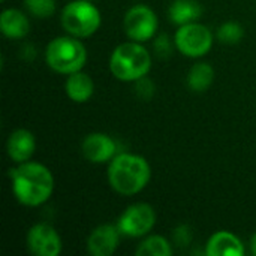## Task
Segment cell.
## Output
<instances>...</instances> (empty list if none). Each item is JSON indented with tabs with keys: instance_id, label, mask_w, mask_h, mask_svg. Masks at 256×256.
Instances as JSON below:
<instances>
[{
	"instance_id": "6da1fadb",
	"label": "cell",
	"mask_w": 256,
	"mask_h": 256,
	"mask_svg": "<svg viewBox=\"0 0 256 256\" xmlns=\"http://www.w3.org/2000/svg\"><path fill=\"white\" fill-rule=\"evenodd\" d=\"M12 190L20 204L38 207L46 202L54 190V177L51 171L38 162H22L10 170Z\"/></svg>"
},
{
	"instance_id": "7a4b0ae2",
	"label": "cell",
	"mask_w": 256,
	"mask_h": 256,
	"mask_svg": "<svg viewBox=\"0 0 256 256\" xmlns=\"http://www.w3.org/2000/svg\"><path fill=\"white\" fill-rule=\"evenodd\" d=\"M150 177V165L140 154L120 153L110 160L108 182L120 195L130 196L140 194L148 184Z\"/></svg>"
},
{
	"instance_id": "3957f363",
	"label": "cell",
	"mask_w": 256,
	"mask_h": 256,
	"mask_svg": "<svg viewBox=\"0 0 256 256\" xmlns=\"http://www.w3.org/2000/svg\"><path fill=\"white\" fill-rule=\"evenodd\" d=\"M152 68V56L141 42H124L114 48L110 57L111 74L124 82H135Z\"/></svg>"
},
{
	"instance_id": "277c9868",
	"label": "cell",
	"mask_w": 256,
	"mask_h": 256,
	"mask_svg": "<svg viewBox=\"0 0 256 256\" xmlns=\"http://www.w3.org/2000/svg\"><path fill=\"white\" fill-rule=\"evenodd\" d=\"M46 64L63 75H70L84 68L87 62V50L75 36L54 38L45 50Z\"/></svg>"
},
{
	"instance_id": "5b68a950",
	"label": "cell",
	"mask_w": 256,
	"mask_h": 256,
	"mask_svg": "<svg viewBox=\"0 0 256 256\" xmlns=\"http://www.w3.org/2000/svg\"><path fill=\"white\" fill-rule=\"evenodd\" d=\"M63 28L75 38H88L100 26V12L90 0H74L62 10Z\"/></svg>"
},
{
	"instance_id": "8992f818",
	"label": "cell",
	"mask_w": 256,
	"mask_h": 256,
	"mask_svg": "<svg viewBox=\"0 0 256 256\" xmlns=\"http://www.w3.org/2000/svg\"><path fill=\"white\" fill-rule=\"evenodd\" d=\"M176 48L186 57L198 58L206 56L213 46V33L208 27L200 22L180 26L174 36Z\"/></svg>"
},
{
	"instance_id": "52a82bcc",
	"label": "cell",
	"mask_w": 256,
	"mask_h": 256,
	"mask_svg": "<svg viewBox=\"0 0 256 256\" xmlns=\"http://www.w3.org/2000/svg\"><path fill=\"white\" fill-rule=\"evenodd\" d=\"M156 225L154 208L147 202H136L129 206L118 218L117 226L124 237L140 238L147 236Z\"/></svg>"
},
{
	"instance_id": "ba28073f",
	"label": "cell",
	"mask_w": 256,
	"mask_h": 256,
	"mask_svg": "<svg viewBox=\"0 0 256 256\" xmlns=\"http://www.w3.org/2000/svg\"><path fill=\"white\" fill-rule=\"evenodd\" d=\"M124 32L130 40L146 42L154 38L158 30V16L147 4H135L124 15Z\"/></svg>"
},
{
	"instance_id": "9c48e42d",
	"label": "cell",
	"mask_w": 256,
	"mask_h": 256,
	"mask_svg": "<svg viewBox=\"0 0 256 256\" xmlns=\"http://www.w3.org/2000/svg\"><path fill=\"white\" fill-rule=\"evenodd\" d=\"M27 248L36 256H57L62 252V238L48 224H36L27 232Z\"/></svg>"
},
{
	"instance_id": "30bf717a",
	"label": "cell",
	"mask_w": 256,
	"mask_h": 256,
	"mask_svg": "<svg viewBox=\"0 0 256 256\" xmlns=\"http://www.w3.org/2000/svg\"><path fill=\"white\" fill-rule=\"evenodd\" d=\"M81 150H82L84 158L88 162L105 164L116 156L117 146H116L114 140L111 136H108L106 134L93 132L84 138V141L81 144Z\"/></svg>"
},
{
	"instance_id": "8fae6325",
	"label": "cell",
	"mask_w": 256,
	"mask_h": 256,
	"mask_svg": "<svg viewBox=\"0 0 256 256\" xmlns=\"http://www.w3.org/2000/svg\"><path fill=\"white\" fill-rule=\"evenodd\" d=\"M120 230L117 225L104 224L92 231L87 240V250L92 256H111L120 240Z\"/></svg>"
},
{
	"instance_id": "7c38bea8",
	"label": "cell",
	"mask_w": 256,
	"mask_h": 256,
	"mask_svg": "<svg viewBox=\"0 0 256 256\" xmlns=\"http://www.w3.org/2000/svg\"><path fill=\"white\" fill-rule=\"evenodd\" d=\"M36 150V138L27 129H16L14 130L8 141H6V152L8 156L15 164H22L30 160Z\"/></svg>"
},
{
	"instance_id": "4fadbf2b",
	"label": "cell",
	"mask_w": 256,
	"mask_h": 256,
	"mask_svg": "<svg viewBox=\"0 0 256 256\" xmlns=\"http://www.w3.org/2000/svg\"><path fill=\"white\" fill-rule=\"evenodd\" d=\"M207 256H243L244 246L242 240L230 231L214 232L206 246Z\"/></svg>"
},
{
	"instance_id": "5bb4252c",
	"label": "cell",
	"mask_w": 256,
	"mask_h": 256,
	"mask_svg": "<svg viewBox=\"0 0 256 256\" xmlns=\"http://www.w3.org/2000/svg\"><path fill=\"white\" fill-rule=\"evenodd\" d=\"M66 94L70 100L76 104H84L87 102L93 93H94V82L90 75L78 70L74 72L68 76L66 84H64Z\"/></svg>"
},
{
	"instance_id": "9a60e30c",
	"label": "cell",
	"mask_w": 256,
	"mask_h": 256,
	"mask_svg": "<svg viewBox=\"0 0 256 256\" xmlns=\"http://www.w3.org/2000/svg\"><path fill=\"white\" fill-rule=\"evenodd\" d=\"M0 30L9 39H21L30 30L28 18L18 9H4L0 15Z\"/></svg>"
},
{
	"instance_id": "2e32d148",
	"label": "cell",
	"mask_w": 256,
	"mask_h": 256,
	"mask_svg": "<svg viewBox=\"0 0 256 256\" xmlns=\"http://www.w3.org/2000/svg\"><path fill=\"white\" fill-rule=\"evenodd\" d=\"M168 15L177 26L196 22L202 15V6L196 0H174L168 9Z\"/></svg>"
},
{
	"instance_id": "e0dca14e",
	"label": "cell",
	"mask_w": 256,
	"mask_h": 256,
	"mask_svg": "<svg viewBox=\"0 0 256 256\" xmlns=\"http://www.w3.org/2000/svg\"><path fill=\"white\" fill-rule=\"evenodd\" d=\"M214 81V69L210 63L198 62L195 63L188 74V86L195 93L207 92Z\"/></svg>"
},
{
	"instance_id": "ac0fdd59",
	"label": "cell",
	"mask_w": 256,
	"mask_h": 256,
	"mask_svg": "<svg viewBox=\"0 0 256 256\" xmlns=\"http://www.w3.org/2000/svg\"><path fill=\"white\" fill-rule=\"evenodd\" d=\"M136 256H171L172 248L168 240L162 236L146 237L135 250Z\"/></svg>"
},
{
	"instance_id": "d6986e66",
	"label": "cell",
	"mask_w": 256,
	"mask_h": 256,
	"mask_svg": "<svg viewBox=\"0 0 256 256\" xmlns=\"http://www.w3.org/2000/svg\"><path fill=\"white\" fill-rule=\"evenodd\" d=\"M243 36H244L243 26L238 24L237 21H226L218 30V39H219V42L226 44V45H236V44H238L243 39Z\"/></svg>"
},
{
	"instance_id": "ffe728a7",
	"label": "cell",
	"mask_w": 256,
	"mask_h": 256,
	"mask_svg": "<svg viewBox=\"0 0 256 256\" xmlns=\"http://www.w3.org/2000/svg\"><path fill=\"white\" fill-rule=\"evenodd\" d=\"M27 10L36 18H50L56 14V0H26Z\"/></svg>"
},
{
	"instance_id": "44dd1931",
	"label": "cell",
	"mask_w": 256,
	"mask_h": 256,
	"mask_svg": "<svg viewBox=\"0 0 256 256\" xmlns=\"http://www.w3.org/2000/svg\"><path fill=\"white\" fill-rule=\"evenodd\" d=\"M174 46L176 44L171 42V39L166 36V34H159L156 39H154V44H153V48L156 51V54L162 58H166L172 54L174 51Z\"/></svg>"
},
{
	"instance_id": "7402d4cb",
	"label": "cell",
	"mask_w": 256,
	"mask_h": 256,
	"mask_svg": "<svg viewBox=\"0 0 256 256\" xmlns=\"http://www.w3.org/2000/svg\"><path fill=\"white\" fill-rule=\"evenodd\" d=\"M135 92L141 99H150L154 93V86L146 75L135 81Z\"/></svg>"
},
{
	"instance_id": "603a6c76",
	"label": "cell",
	"mask_w": 256,
	"mask_h": 256,
	"mask_svg": "<svg viewBox=\"0 0 256 256\" xmlns=\"http://www.w3.org/2000/svg\"><path fill=\"white\" fill-rule=\"evenodd\" d=\"M190 238H192V234H190L189 228L184 226V225L178 226V228L176 230V232H174V240H176V243H178V244H182V246H186V244L190 242Z\"/></svg>"
},
{
	"instance_id": "cb8c5ba5",
	"label": "cell",
	"mask_w": 256,
	"mask_h": 256,
	"mask_svg": "<svg viewBox=\"0 0 256 256\" xmlns=\"http://www.w3.org/2000/svg\"><path fill=\"white\" fill-rule=\"evenodd\" d=\"M250 244H252V252H254V255L256 256V232L255 236L252 237V240H250Z\"/></svg>"
},
{
	"instance_id": "d4e9b609",
	"label": "cell",
	"mask_w": 256,
	"mask_h": 256,
	"mask_svg": "<svg viewBox=\"0 0 256 256\" xmlns=\"http://www.w3.org/2000/svg\"><path fill=\"white\" fill-rule=\"evenodd\" d=\"M2 2H4V0H2Z\"/></svg>"
},
{
	"instance_id": "484cf974",
	"label": "cell",
	"mask_w": 256,
	"mask_h": 256,
	"mask_svg": "<svg viewBox=\"0 0 256 256\" xmlns=\"http://www.w3.org/2000/svg\"><path fill=\"white\" fill-rule=\"evenodd\" d=\"M90 2H92V0H90Z\"/></svg>"
}]
</instances>
